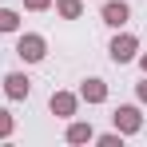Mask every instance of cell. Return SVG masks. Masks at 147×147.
<instances>
[{"label": "cell", "instance_id": "1", "mask_svg": "<svg viewBox=\"0 0 147 147\" xmlns=\"http://www.w3.org/2000/svg\"><path fill=\"white\" fill-rule=\"evenodd\" d=\"M16 52H20L24 60H44V36H20Z\"/></svg>", "mask_w": 147, "mask_h": 147}, {"label": "cell", "instance_id": "2", "mask_svg": "<svg viewBox=\"0 0 147 147\" xmlns=\"http://www.w3.org/2000/svg\"><path fill=\"white\" fill-rule=\"evenodd\" d=\"M135 48H139L135 36H119V40H111V60H115V64H127V60L135 56Z\"/></svg>", "mask_w": 147, "mask_h": 147}, {"label": "cell", "instance_id": "3", "mask_svg": "<svg viewBox=\"0 0 147 147\" xmlns=\"http://www.w3.org/2000/svg\"><path fill=\"white\" fill-rule=\"evenodd\" d=\"M103 20H107L111 28L127 24V4H123V0H111V4H103Z\"/></svg>", "mask_w": 147, "mask_h": 147}, {"label": "cell", "instance_id": "4", "mask_svg": "<svg viewBox=\"0 0 147 147\" xmlns=\"http://www.w3.org/2000/svg\"><path fill=\"white\" fill-rule=\"evenodd\" d=\"M115 127L119 131H139V111L135 107H119L115 111Z\"/></svg>", "mask_w": 147, "mask_h": 147}, {"label": "cell", "instance_id": "5", "mask_svg": "<svg viewBox=\"0 0 147 147\" xmlns=\"http://www.w3.org/2000/svg\"><path fill=\"white\" fill-rule=\"evenodd\" d=\"M4 92H8L12 99H24V96H28V80H24V76H16V72H12L8 80H4Z\"/></svg>", "mask_w": 147, "mask_h": 147}, {"label": "cell", "instance_id": "6", "mask_svg": "<svg viewBox=\"0 0 147 147\" xmlns=\"http://www.w3.org/2000/svg\"><path fill=\"white\" fill-rule=\"evenodd\" d=\"M52 111H56V115H72V111H76V99L68 96V92H56V96H52Z\"/></svg>", "mask_w": 147, "mask_h": 147}, {"label": "cell", "instance_id": "7", "mask_svg": "<svg viewBox=\"0 0 147 147\" xmlns=\"http://www.w3.org/2000/svg\"><path fill=\"white\" fill-rule=\"evenodd\" d=\"M103 96H107V88H103L99 80H88V84H84V99H92V103H99Z\"/></svg>", "mask_w": 147, "mask_h": 147}, {"label": "cell", "instance_id": "8", "mask_svg": "<svg viewBox=\"0 0 147 147\" xmlns=\"http://www.w3.org/2000/svg\"><path fill=\"white\" fill-rule=\"evenodd\" d=\"M68 139H72V143H84V139H92V127H88V123H72Z\"/></svg>", "mask_w": 147, "mask_h": 147}, {"label": "cell", "instance_id": "9", "mask_svg": "<svg viewBox=\"0 0 147 147\" xmlns=\"http://www.w3.org/2000/svg\"><path fill=\"white\" fill-rule=\"evenodd\" d=\"M16 20H20L16 12H8V8H0V32H12V28H16Z\"/></svg>", "mask_w": 147, "mask_h": 147}, {"label": "cell", "instance_id": "10", "mask_svg": "<svg viewBox=\"0 0 147 147\" xmlns=\"http://www.w3.org/2000/svg\"><path fill=\"white\" fill-rule=\"evenodd\" d=\"M56 8H60V12H64L68 20H76V16H80V0H60Z\"/></svg>", "mask_w": 147, "mask_h": 147}, {"label": "cell", "instance_id": "11", "mask_svg": "<svg viewBox=\"0 0 147 147\" xmlns=\"http://www.w3.org/2000/svg\"><path fill=\"white\" fill-rule=\"evenodd\" d=\"M12 131V119H8V111H0V135H8Z\"/></svg>", "mask_w": 147, "mask_h": 147}, {"label": "cell", "instance_id": "12", "mask_svg": "<svg viewBox=\"0 0 147 147\" xmlns=\"http://www.w3.org/2000/svg\"><path fill=\"white\" fill-rule=\"evenodd\" d=\"M28 8H48V0H24Z\"/></svg>", "mask_w": 147, "mask_h": 147}, {"label": "cell", "instance_id": "13", "mask_svg": "<svg viewBox=\"0 0 147 147\" xmlns=\"http://www.w3.org/2000/svg\"><path fill=\"white\" fill-rule=\"evenodd\" d=\"M139 99H143V103H147V80H143V84H139Z\"/></svg>", "mask_w": 147, "mask_h": 147}, {"label": "cell", "instance_id": "14", "mask_svg": "<svg viewBox=\"0 0 147 147\" xmlns=\"http://www.w3.org/2000/svg\"><path fill=\"white\" fill-rule=\"evenodd\" d=\"M143 72H147V56H143Z\"/></svg>", "mask_w": 147, "mask_h": 147}]
</instances>
